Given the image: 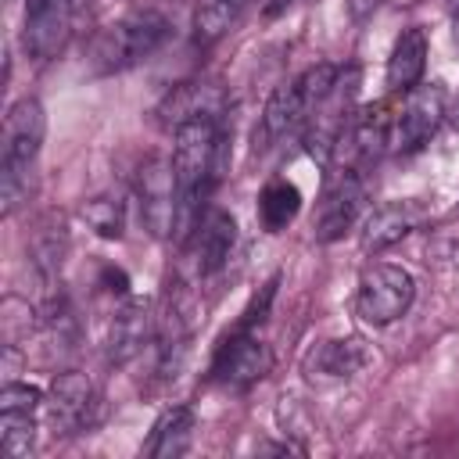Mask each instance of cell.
<instances>
[{
  "label": "cell",
  "instance_id": "obj_1",
  "mask_svg": "<svg viewBox=\"0 0 459 459\" xmlns=\"http://www.w3.org/2000/svg\"><path fill=\"white\" fill-rule=\"evenodd\" d=\"M47 140V111L36 97H22L4 115V147H0V212L14 215L29 197V179Z\"/></svg>",
  "mask_w": 459,
  "mask_h": 459
},
{
  "label": "cell",
  "instance_id": "obj_2",
  "mask_svg": "<svg viewBox=\"0 0 459 459\" xmlns=\"http://www.w3.org/2000/svg\"><path fill=\"white\" fill-rule=\"evenodd\" d=\"M169 18L154 7H136L129 14H122L118 22L104 25L93 39H90V72L93 75H115L126 68H136L140 61H147L151 54L161 50V43L169 39Z\"/></svg>",
  "mask_w": 459,
  "mask_h": 459
},
{
  "label": "cell",
  "instance_id": "obj_3",
  "mask_svg": "<svg viewBox=\"0 0 459 459\" xmlns=\"http://www.w3.org/2000/svg\"><path fill=\"white\" fill-rule=\"evenodd\" d=\"M133 194H136V208H140V222L154 240H169L176 237V222H179V179H176V165L172 158L151 154L140 161L136 179H133Z\"/></svg>",
  "mask_w": 459,
  "mask_h": 459
},
{
  "label": "cell",
  "instance_id": "obj_4",
  "mask_svg": "<svg viewBox=\"0 0 459 459\" xmlns=\"http://www.w3.org/2000/svg\"><path fill=\"white\" fill-rule=\"evenodd\" d=\"M100 420V394L93 380L79 369H65L50 380L47 402H43V423L54 437H75L97 427Z\"/></svg>",
  "mask_w": 459,
  "mask_h": 459
},
{
  "label": "cell",
  "instance_id": "obj_5",
  "mask_svg": "<svg viewBox=\"0 0 459 459\" xmlns=\"http://www.w3.org/2000/svg\"><path fill=\"white\" fill-rule=\"evenodd\" d=\"M416 298V280L405 265L394 262H377L362 273L359 294H355V312L369 326H391L409 312Z\"/></svg>",
  "mask_w": 459,
  "mask_h": 459
},
{
  "label": "cell",
  "instance_id": "obj_6",
  "mask_svg": "<svg viewBox=\"0 0 459 459\" xmlns=\"http://www.w3.org/2000/svg\"><path fill=\"white\" fill-rule=\"evenodd\" d=\"M362 201H366L362 172L351 169V165H337V169L330 165L323 194H319V204H316V215H312L316 240H323V244L341 240L355 226V219L362 212Z\"/></svg>",
  "mask_w": 459,
  "mask_h": 459
},
{
  "label": "cell",
  "instance_id": "obj_7",
  "mask_svg": "<svg viewBox=\"0 0 459 459\" xmlns=\"http://www.w3.org/2000/svg\"><path fill=\"white\" fill-rule=\"evenodd\" d=\"M233 244H237V219L226 208H204L197 215L194 230L179 240L183 262L194 280L219 276L233 258Z\"/></svg>",
  "mask_w": 459,
  "mask_h": 459
},
{
  "label": "cell",
  "instance_id": "obj_8",
  "mask_svg": "<svg viewBox=\"0 0 459 459\" xmlns=\"http://www.w3.org/2000/svg\"><path fill=\"white\" fill-rule=\"evenodd\" d=\"M273 369V351L255 330H230V337L215 348L212 380L230 391H247Z\"/></svg>",
  "mask_w": 459,
  "mask_h": 459
},
{
  "label": "cell",
  "instance_id": "obj_9",
  "mask_svg": "<svg viewBox=\"0 0 459 459\" xmlns=\"http://www.w3.org/2000/svg\"><path fill=\"white\" fill-rule=\"evenodd\" d=\"M445 108H448V100H445L441 82L412 86L402 111L391 118V151H398V154L420 151L437 133V126L445 122Z\"/></svg>",
  "mask_w": 459,
  "mask_h": 459
},
{
  "label": "cell",
  "instance_id": "obj_10",
  "mask_svg": "<svg viewBox=\"0 0 459 459\" xmlns=\"http://www.w3.org/2000/svg\"><path fill=\"white\" fill-rule=\"evenodd\" d=\"M75 29L72 0H25L22 22V47L32 61H50L65 50Z\"/></svg>",
  "mask_w": 459,
  "mask_h": 459
},
{
  "label": "cell",
  "instance_id": "obj_11",
  "mask_svg": "<svg viewBox=\"0 0 459 459\" xmlns=\"http://www.w3.org/2000/svg\"><path fill=\"white\" fill-rule=\"evenodd\" d=\"M154 330H158L154 301L143 294H122V305L108 323V362L111 366L133 362L154 341Z\"/></svg>",
  "mask_w": 459,
  "mask_h": 459
},
{
  "label": "cell",
  "instance_id": "obj_12",
  "mask_svg": "<svg viewBox=\"0 0 459 459\" xmlns=\"http://www.w3.org/2000/svg\"><path fill=\"white\" fill-rule=\"evenodd\" d=\"M308 122V104L298 90V82H280L269 97H265V108L258 115V126H255V136H251V151L255 154H265L273 151L280 140H287L290 133H298L301 126Z\"/></svg>",
  "mask_w": 459,
  "mask_h": 459
},
{
  "label": "cell",
  "instance_id": "obj_13",
  "mask_svg": "<svg viewBox=\"0 0 459 459\" xmlns=\"http://www.w3.org/2000/svg\"><path fill=\"white\" fill-rule=\"evenodd\" d=\"M154 115H158V126L161 129L176 133L179 126H186L194 118H219V115H226V100L208 82H179V86H172L161 97V104L154 108Z\"/></svg>",
  "mask_w": 459,
  "mask_h": 459
},
{
  "label": "cell",
  "instance_id": "obj_14",
  "mask_svg": "<svg viewBox=\"0 0 459 459\" xmlns=\"http://www.w3.org/2000/svg\"><path fill=\"white\" fill-rule=\"evenodd\" d=\"M423 222V204L420 201H387V204H377L366 222H362V233H359V247L366 255H377L398 240H405L416 226Z\"/></svg>",
  "mask_w": 459,
  "mask_h": 459
},
{
  "label": "cell",
  "instance_id": "obj_15",
  "mask_svg": "<svg viewBox=\"0 0 459 459\" xmlns=\"http://www.w3.org/2000/svg\"><path fill=\"white\" fill-rule=\"evenodd\" d=\"M194 430H197V412L190 405H183V402L169 405L154 420L151 437L143 441V455H151V459H179V455L190 452Z\"/></svg>",
  "mask_w": 459,
  "mask_h": 459
},
{
  "label": "cell",
  "instance_id": "obj_16",
  "mask_svg": "<svg viewBox=\"0 0 459 459\" xmlns=\"http://www.w3.org/2000/svg\"><path fill=\"white\" fill-rule=\"evenodd\" d=\"M427 32L420 25H409L398 32L394 47H391V57H387V90L391 93H409L412 86H420L423 79V68H427Z\"/></svg>",
  "mask_w": 459,
  "mask_h": 459
},
{
  "label": "cell",
  "instance_id": "obj_17",
  "mask_svg": "<svg viewBox=\"0 0 459 459\" xmlns=\"http://www.w3.org/2000/svg\"><path fill=\"white\" fill-rule=\"evenodd\" d=\"M369 348L362 337H337V341H323L312 348L308 355V377L319 380H348L359 369L369 366Z\"/></svg>",
  "mask_w": 459,
  "mask_h": 459
},
{
  "label": "cell",
  "instance_id": "obj_18",
  "mask_svg": "<svg viewBox=\"0 0 459 459\" xmlns=\"http://www.w3.org/2000/svg\"><path fill=\"white\" fill-rule=\"evenodd\" d=\"M301 212V190L290 179H269L258 194V222L265 233H283Z\"/></svg>",
  "mask_w": 459,
  "mask_h": 459
},
{
  "label": "cell",
  "instance_id": "obj_19",
  "mask_svg": "<svg viewBox=\"0 0 459 459\" xmlns=\"http://www.w3.org/2000/svg\"><path fill=\"white\" fill-rule=\"evenodd\" d=\"M244 0H197L194 4V18H190V29H194V43L197 47H212L219 43L230 25L237 22Z\"/></svg>",
  "mask_w": 459,
  "mask_h": 459
},
{
  "label": "cell",
  "instance_id": "obj_20",
  "mask_svg": "<svg viewBox=\"0 0 459 459\" xmlns=\"http://www.w3.org/2000/svg\"><path fill=\"white\" fill-rule=\"evenodd\" d=\"M79 215L86 219V226L104 237V240H118L122 230H126V201L122 197H111V194H100V197H90L82 201Z\"/></svg>",
  "mask_w": 459,
  "mask_h": 459
},
{
  "label": "cell",
  "instance_id": "obj_21",
  "mask_svg": "<svg viewBox=\"0 0 459 459\" xmlns=\"http://www.w3.org/2000/svg\"><path fill=\"white\" fill-rule=\"evenodd\" d=\"M0 448L11 459H29L36 448V416L32 412H0Z\"/></svg>",
  "mask_w": 459,
  "mask_h": 459
},
{
  "label": "cell",
  "instance_id": "obj_22",
  "mask_svg": "<svg viewBox=\"0 0 459 459\" xmlns=\"http://www.w3.org/2000/svg\"><path fill=\"white\" fill-rule=\"evenodd\" d=\"M0 323H4V348H18V341L36 330L39 312H36V305H29L25 298L7 294L4 305H0Z\"/></svg>",
  "mask_w": 459,
  "mask_h": 459
},
{
  "label": "cell",
  "instance_id": "obj_23",
  "mask_svg": "<svg viewBox=\"0 0 459 459\" xmlns=\"http://www.w3.org/2000/svg\"><path fill=\"white\" fill-rule=\"evenodd\" d=\"M294 82H298V90H301V97H305V104H308V115H312V111H316L323 100H330V93L337 90V82H341V68L330 65V61H319V65L305 68Z\"/></svg>",
  "mask_w": 459,
  "mask_h": 459
},
{
  "label": "cell",
  "instance_id": "obj_24",
  "mask_svg": "<svg viewBox=\"0 0 459 459\" xmlns=\"http://www.w3.org/2000/svg\"><path fill=\"white\" fill-rule=\"evenodd\" d=\"M43 402L47 394L36 387V384H25V380H7L0 387V412H43Z\"/></svg>",
  "mask_w": 459,
  "mask_h": 459
},
{
  "label": "cell",
  "instance_id": "obj_25",
  "mask_svg": "<svg viewBox=\"0 0 459 459\" xmlns=\"http://www.w3.org/2000/svg\"><path fill=\"white\" fill-rule=\"evenodd\" d=\"M100 283H104L111 294H129V280H126V273L115 269V265H104V269H100Z\"/></svg>",
  "mask_w": 459,
  "mask_h": 459
},
{
  "label": "cell",
  "instance_id": "obj_26",
  "mask_svg": "<svg viewBox=\"0 0 459 459\" xmlns=\"http://www.w3.org/2000/svg\"><path fill=\"white\" fill-rule=\"evenodd\" d=\"M344 7H348V14H351L355 22H366V18H373V11L380 7V0H344Z\"/></svg>",
  "mask_w": 459,
  "mask_h": 459
},
{
  "label": "cell",
  "instance_id": "obj_27",
  "mask_svg": "<svg viewBox=\"0 0 459 459\" xmlns=\"http://www.w3.org/2000/svg\"><path fill=\"white\" fill-rule=\"evenodd\" d=\"M445 118H448V126L459 133V93L448 100V108H445Z\"/></svg>",
  "mask_w": 459,
  "mask_h": 459
},
{
  "label": "cell",
  "instance_id": "obj_28",
  "mask_svg": "<svg viewBox=\"0 0 459 459\" xmlns=\"http://www.w3.org/2000/svg\"><path fill=\"white\" fill-rule=\"evenodd\" d=\"M455 39H459V7H455Z\"/></svg>",
  "mask_w": 459,
  "mask_h": 459
}]
</instances>
